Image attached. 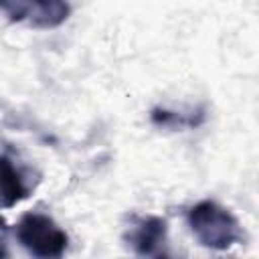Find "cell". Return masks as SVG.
Wrapping results in <instances>:
<instances>
[{
  "mask_svg": "<svg viewBox=\"0 0 259 259\" xmlns=\"http://www.w3.org/2000/svg\"><path fill=\"white\" fill-rule=\"evenodd\" d=\"M6 237H8V225L0 217V257L6 255Z\"/></svg>",
  "mask_w": 259,
  "mask_h": 259,
  "instance_id": "7",
  "label": "cell"
},
{
  "mask_svg": "<svg viewBox=\"0 0 259 259\" xmlns=\"http://www.w3.org/2000/svg\"><path fill=\"white\" fill-rule=\"evenodd\" d=\"M186 219L192 235L206 249L227 251L233 245L243 243L245 239L237 217L214 200L196 202L194 206H190Z\"/></svg>",
  "mask_w": 259,
  "mask_h": 259,
  "instance_id": "1",
  "label": "cell"
},
{
  "mask_svg": "<svg viewBox=\"0 0 259 259\" xmlns=\"http://www.w3.org/2000/svg\"><path fill=\"white\" fill-rule=\"evenodd\" d=\"M168 223L162 217H138L125 233L127 245L138 255H160L166 243Z\"/></svg>",
  "mask_w": 259,
  "mask_h": 259,
  "instance_id": "4",
  "label": "cell"
},
{
  "mask_svg": "<svg viewBox=\"0 0 259 259\" xmlns=\"http://www.w3.org/2000/svg\"><path fill=\"white\" fill-rule=\"evenodd\" d=\"M0 6L12 22L32 28H57L71 14L69 0H0Z\"/></svg>",
  "mask_w": 259,
  "mask_h": 259,
  "instance_id": "3",
  "label": "cell"
},
{
  "mask_svg": "<svg viewBox=\"0 0 259 259\" xmlns=\"http://www.w3.org/2000/svg\"><path fill=\"white\" fill-rule=\"evenodd\" d=\"M16 239L30 255L40 259L61 257L69 243L67 233L42 212L22 214L16 225Z\"/></svg>",
  "mask_w": 259,
  "mask_h": 259,
  "instance_id": "2",
  "label": "cell"
},
{
  "mask_svg": "<svg viewBox=\"0 0 259 259\" xmlns=\"http://www.w3.org/2000/svg\"><path fill=\"white\" fill-rule=\"evenodd\" d=\"M34 184L10 156L0 154V208H12L30 196Z\"/></svg>",
  "mask_w": 259,
  "mask_h": 259,
  "instance_id": "5",
  "label": "cell"
},
{
  "mask_svg": "<svg viewBox=\"0 0 259 259\" xmlns=\"http://www.w3.org/2000/svg\"><path fill=\"white\" fill-rule=\"evenodd\" d=\"M206 113L202 107L190 109V111H176L168 107H154L150 113L152 123L160 127H172V130H182V127H198L204 121Z\"/></svg>",
  "mask_w": 259,
  "mask_h": 259,
  "instance_id": "6",
  "label": "cell"
}]
</instances>
